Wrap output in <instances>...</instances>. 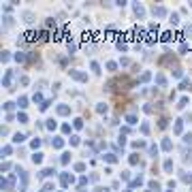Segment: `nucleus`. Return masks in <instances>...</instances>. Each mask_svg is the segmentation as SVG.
Masks as SVG:
<instances>
[{"instance_id":"1","label":"nucleus","mask_w":192,"mask_h":192,"mask_svg":"<svg viewBox=\"0 0 192 192\" xmlns=\"http://www.w3.org/2000/svg\"><path fill=\"white\" fill-rule=\"evenodd\" d=\"M164 169L171 171V169H173V162H171V160H167V162H164Z\"/></svg>"}]
</instances>
